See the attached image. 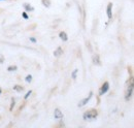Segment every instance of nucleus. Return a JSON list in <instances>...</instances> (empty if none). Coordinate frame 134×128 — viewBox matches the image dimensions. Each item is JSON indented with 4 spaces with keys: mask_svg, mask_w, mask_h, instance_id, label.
Here are the masks:
<instances>
[{
    "mask_svg": "<svg viewBox=\"0 0 134 128\" xmlns=\"http://www.w3.org/2000/svg\"><path fill=\"white\" fill-rule=\"evenodd\" d=\"M106 14H107V18L110 20L113 18V3L109 2L107 4V7H106Z\"/></svg>",
    "mask_w": 134,
    "mask_h": 128,
    "instance_id": "obj_6",
    "label": "nucleus"
},
{
    "mask_svg": "<svg viewBox=\"0 0 134 128\" xmlns=\"http://www.w3.org/2000/svg\"><path fill=\"white\" fill-rule=\"evenodd\" d=\"M0 1H3V0H0Z\"/></svg>",
    "mask_w": 134,
    "mask_h": 128,
    "instance_id": "obj_22",
    "label": "nucleus"
},
{
    "mask_svg": "<svg viewBox=\"0 0 134 128\" xmlns=\"http://www.w3.org/2000/svg\"><path fill=\"white\" fill-rule=\"evenodd\" d=\"M97 117H98V111L96 109H90L86 111L83 115V119L85 121H92L95 120Z\"/></svg>",
    "mask_w": 134,
    "mask_h": 128,
    "instance_id": "obj_1",
    "label": "nucleus"
},
{
    "mask_svg": "<svg viewBox=\"0 0 134 128\" xmlns=\"http://www.w3.org/2000/svg\"><path fill=\"white\" fill-rule=\"evenodd\" d=\"M92 60H93V63L95 64V65H100L101 64L99 55H94V56H93V58H92Z\"/></svg>",
    "mask_w": 134,
    "mask_h": 128,
    "instance_id": "obj_10",
    "label": "nucleus"
},
{
    "mask_svg": "<svg viewBox=\"0 0 134 128\" xmlns=\"http://www.w3.org/2000/svg\"><path fill=\"white\" fill-rule=\"evenodd\" d=\"M17 69H18V67L16 65H10V66L7 67V70H8V71H15V70H17Z\"/></svg>",
    "mask_w": 134,
    "mask_h": 128,
    "instance_id": "obj_13",
    "label": "nucleus"
},
{
    "mask_svg": "<svg viewBox=\"0 0 134 128\" xmlns=\"http://www.w3.org/2000/svg\"><path fill=\"white\" fill-rule=\"evenodd\" d=\"M92 96H93V91H91V92H90V94H89L88 97H86V98H84L82 101H80V103H79V108H82V106L86 105V104L90 101V99L92 98Z\"/></svg>",
    "mask_w": 134,
    "mask_h": 128,
    "instance_id": "obj_4",
    "label": "nucleus"
},
{
    "mask_svg": "<svg viewBox=\"0 0 134 128\" xmlns=\"http://www.w3.org/2000/svg\"><path fill=\"white\" fill-rule=\"evenodd\" d=\"M29 39H30V41H31V42H33V44H36V42H37V39H36L35 37H30Z\"/></svg>",
    "mask_w": 134,
    "mask_h": 128,
    "instance_id": "obj_19",
    "label": "nucleus"
},
{
    "mask_svg": "<svg viewBox=\"0 0 134 128\" xmlns=\"http://www.w3.org/2000/svg\"><path fill=\"white\" fill-rule=\"evenodd\" d=\"M22 17L25 19V20H28L29 19V17H28V15L26 14V12H24V13H22Z\"/></svg>",
    "mask_w": 134,
    "mask_h": 128,
    "instance_id": "obj_18",
    "label": "nucleus"
},
{
    "mask_svg": "<svg viewBox=\"0 0 134 128\" xmlns=\"http://www.w3.org/2000/svg\"><path fill=\"white\" fill-rule=\"evenodd\" d=\"M77 72H79V69H74V70H73V72L71 73V77H72V79H73V80H75V79H76V74H77Z\"/></svg>",
    "mask_w": 134,
    "mask_h": 128,
    "instance_id": "obj_14",
    "label": "nucleus"
},
{
    "mask_svg": "<svg viewBox=\"0 0 134 128\" xmlns=\"http://www.w3.org/2000/svg\"><path fill=\"white\" fill-rule=\"evenodd\" d=\"M63 117H64V115L61 112L60 109H55V111H54V118L55 119L60 120V119H63Z\"/></svg>",
    "mask_w": 134,
    "mask_h": 128,
    "instance_id": "obj_5",
    "label": "nucleus"
},
{
    "mask_svg": "<svg viewBox=\"0 0 134 128\" xmlns=\"http://www.w3.org/2000/svg\"><path fill=\"white\" fill-rule=\"evenodd\" d=\"M31 94H32V91H31V90H30V91H28V92L26 93V95L24 96V99H25V100H26V99H28V98L30 97V95H31Z\"/></svg>",
    "mask_w": 134,
    "mask_h": 128,
    "instance_id": "obj_17",
    "label": "nucleus"
},
{
    "mask_svg": "<svg viewBox=\"0 0 134 128\" xmlns=\"http://www.w3.org/2000/svg\"><path fill=\"white\" fill-rule=\"evenodd\" d=\"M133 79H130V83L128 81V85L126 86V91H125V99L127 101H129L131 99V97L133 95Z\"/></svg>",
    "mask_w": 134,
    "mask_h": 128,
    "instance_id": "obj_2",
    "label": "nucleus"
},
{
    "mask_svg": "<svg viewBox=\"0 0 134 128\" xmlns=\"http://www.w3.org/2000/svg\"><path fill=\"white\" fill-rule=\"evenodd\" d=\"M108 90H109V83H108V82H104V83L102 84V86L100 87L99 94H100V95H103V94H105Z\"/></svg>",
    "mask_w": 134,
    "mask_h": 128,
    "instance_id": "obj_3",
    "label": "nucleus"
},
{
    "mask_svg": "<svg viewBox=\"0 0 134 128\" xmlns=\"http://www.w3.org/2000/svg\"><path fill=\"white\" fill-rule=\"evenodd\" d=\"M24 8H25V12H34V7L32 5H30L29 3H24Z\"/></svg>",
    "mask_w": 134,
    "mask_h": 128,
    "instance_id": "obj_9",
    "label": "nucleus"
},
{
    "mask_svg": "<svg viewBox=\"0 0 134 128\" xmlns=\"http://www.w3.org/2000/svg\"><path fill=\"white\" fill-rule=\"evenodd\" d=\"M14 90L17 91V92H22L24 90V87H22L20 85H16V86H14Z\"/></svg>",
    "mask_w": 134,
    "mask_h": 128,
    "instance_id": "obj_11",
    "label": "nucleus"
},
{
    "mask_svg": "<svg viewBox=\"0 0 134 128\" xmlns=\"http://www.w3.org/2000/svg\"><path fill=\"white\" fill-rule=\"evenodd\" d=\"M25 81H26L27 83H31V82H32V76H31V74H28V76L26 77Z\"/></svg>",
    "mask_w": 134,
    "mask_h": 128,
    "instance_id": "obj_16",
    "label": "nucleus"
},
{
    "mask_svg": "<svg viewBox=\"0 0 134 128\" xmlns=\"http://www.w3.org/2000/svg\"><path fill=\"white\" fill-rule=\"evenodd\" d=\"M3 60H4V58H3V57H1V58H0V63H2V62H3Z\"/></svg>",
    "mask_w": 134,
    "mask_h": 128,
    "instance_id": "obj_20",
    "label": "nucleus"
},
{
    "mask_svg": "<svg viewBox=\"0 0 134 128\" xmlns=\"http://www.w3.org/2000/svg\"><path fill=\"white\" fill-rule=\"evenodd\" d=\"M59 37L63 40V41H67L68 40V35H67V33L65 31H61L59 33Z\"/></svg>",
    "mask_w": 134,
    "mask_h": 128,
    "instance_id": "obj_8",
    "label": "nucleus"
},
{
    "mask_svg": "<svg viewBox=\"0 0 134 128\" xmlns=\"http://www.w3.org/2000/svg\"><path fill=\"white\" fill-rule=\"evenodd\" d=\"M15 105H16V100L13 98V99H12V103H10V106H9V111H10V112L13 111V109H14V106H15Z\"/></svg>",
    "mask_w": 134,
    "mask_h": 128,
    "instance_id": "obj_15",
    "label": "nucleus"
},
{
    "mask_svg": "<svg viewBox=\"0 0 134 128\" xmlns=\"http://www.w3.org/2000/svg\"><path fill=\"white\" fill-rule=\"evenodd\" d=\"M62 54H63V49L61 48V47H58V48L54 51V56H55V57H57V58H58V57H60Z\"/></svg>",
    "mask_w": 134,
    "mask_h": 128,
    "instance_id": "obj_7",
    "label": "nucleus"
},
{
    "mask_svg": "<svg viewBox=\"0 0 134 128\" xmlns=\"http://www.w3.org/2000/svg\"><path fill=\"white\" fill-rule=\"evenodd\" d=\"M1 93H2V90H1V88H0V94H1Z\"/></svg>",
    "mask_w": 134,
    "mask_h": 128,
    "instance_id": "obj_21",
    "label": "nucleus"
},
{
    "mask_svg": "<svg viewBox=\"0 0 134 128\" xmlns=\"http://www.w3.org/2000/svg\"><path fill=\"white\" fill-rule=\"evenodd\" d=\"M41 2L43 4V6H46V7H50L51 6V0H41Z\"/></svg>",
    "mask_w": 134,
    "mask_h": 128,
    "instance_id": "obj_12",
    "label": "nucleus"
}]
</instances>
